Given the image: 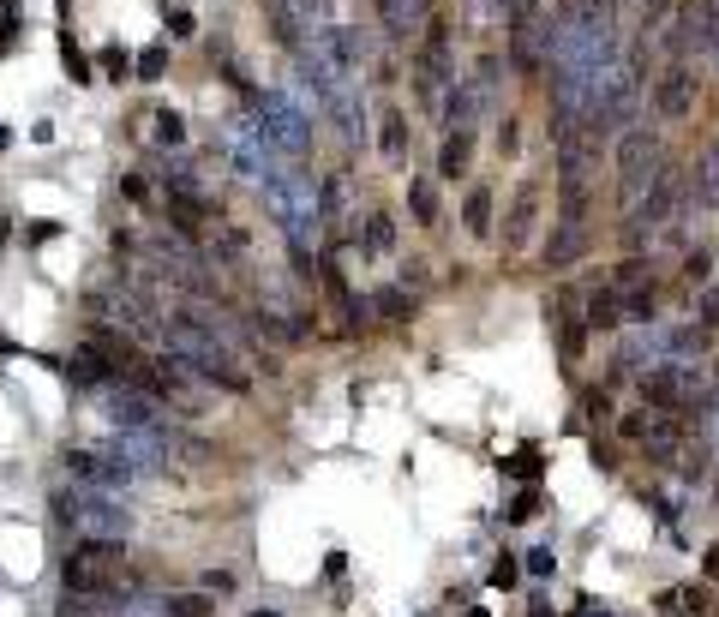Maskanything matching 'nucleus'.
<instances>
[{"mask_svg": "<svg viewBox=\"0 0 719 617\" xmlns=\"http://www.w3.org/2000/svg\"><path fill=\"white\" fill-rule=\"evenodd\" d=\"M6 138H12V132H6V126H0V150H6Z\"/></svg>", "mask_w": 719, "mask_h": 617, "instance_id": "nucleus-49", "label": "nucleus"}, {"mask_svg": "<svg viewBox=\"0 0 719 617\" xmlns=\"http://www.w3.org/2000/svg\"><path fill=\"white\" fill-rule=\"evenodd\" d=\"M588 252V222H558L546 240V270H570Z\"/></svg>", "mask_w": 719, "mask_h": 617, "instance_id": "nucleus-16", "label": "nucleus"}, {"mask_svg": "<svg viewBox=\"0 0 719 617\" xmlns=\"http://www.w3.org/2000/svg\"><path fill=\"white\" fill-rule=\"evenodd\" d=\"M162 72H168V48H144V54L132 60V78H138V84H156Z\"/></svg>", "mask_w": 719, "mask_h": 617, "instance_id": "nucleus-28", "label": "nucleus"}, {"mask_svg": "<svg viewBox=\"0 0 719 617\" xmlns=\"http://www.w3.org/2000/svg\"><path fill=\"white\" fill-rule=\"evenodd\" d=\"M498 12H504V24H516V18H534V12H546V0H492Z\"/></svg>", "mask_w": 719, "mask_h": 617, "instance_id": "nucleus-36", "label": "nucleus"}, {"mask_svg": "<svg viewBox=\"0 0 719 617\" xmlns=\"http://www.w3.org/2000/svg\"><path fill=\"white\" fill-rule=\"evenodd\" d=\"M684 186H690V204L719 210V144H708V150L696 156V174H690Z\"/></svg>", "mask_w": 719, "mask_h": 617, "instance_id": "nucleus-18", "label": "nucleus"}, {"mask_svg": "<svg viewBox=\"0 0 719 617\" xmlns=\"http://www.w3.org/2000/svg\"><path fill=\"white\" fill-rule=\"evenodd\" d=\"M708 576H719V546L708 552Z\"/></svg>", "mask_w": 719, "mask_h": 617, "instance_id": "nucleus-47", "label": "nucleus"}, {"mask_svg": "<svg viewBox=\"0 0 719 617\" xmlns=\"http://www.w3.org/2000/svg\"><path fill=\"white\" fill-rule=\"evenodd\" d=\"M102 72H108L114 84H126V78H132V54H126V48H102Z\"/></svg>", "mask_w": 719, "mask_h": 617, "instance_id": "nucleus-35", "label": "nucleus"}, {"mask_svg": "<svg viewBox=\"0 0 719 617\" xmlns=\"http://www.w3.org/2000/svg\"><path fill=\"white\" fill-rule=\"evenodd\" d=\"M696 324H702V330H719V288L714 282L696 288Z\"/></svg>", "mask_w": 719, "mask_h": 617, "instance_id": "nucleus-33", "label": "nucleus"}, {"mask_svg": "<svg viewBox=\"0 0 719 617\" xmlns=\"http://www.w3.org/2000/svg\"><path fill=\"white\" fill-rule=\"evenodd\" d=\"M114 372H120V360H114L96 336H90V342H78V348L66 354V378H72V384H84V390H108V384H114Z\"/></svg>", "mask_w": 719, "mask_h": 617, "instance_id": "nucleus-13", "label": "nucleus"}, {"mask_svg": "<svg viewBox=\"0 0 719 617\" xmlns=\"http://www.w3.org/2000/svg\"><path fill=\"white\" fill-rule=\"evenodd\" d=\"M540 516V492L528 486V492H516V504H510V522H534Z\"/></svg>", "mask_w": 719, "mask_h": 617, "instance_id": "nucleus-37", "label": "nucleus"}, {"mask_svg": "<svg viewBox=\"0 0 719 617\" xmlns=\"http://www.w3.org/2000/svg\"><path fill=\"white\" fill-rule=\"evenodd\" d=\"M60 234V222H30V246H42V240H54Z\"/></svg>", "mask_w": 719, "mask_h": 617, "instance_id": "nucleus-46", "label": "nucleus"}, {"mask_svg": "<svg viewBox=\"0 0 719 617\" xmlns=\"http://www.w3.org/2000/svg\"><path fill=\"white\" fill-rule=\"evenodd\" d=\"M246 108H252V120L270 132V144L300 168V156L312 150V114H306L288 90H246Z\"/></svg>", "mask_w": 719, "mask_h": 617, "instance_id": "nucleus-5", "label": "nucleus"}, {"mask_svg": "<svg viewBox=\"0 0 719 617\" xmlns=\"http://www.w3.org/2000/svg\"><path fill=\"white\" fill-rule=\"evenodd\" d=\"M378 144H384V156H390V162H408V120H402L396 108L384 114V138H378Z\"/></svg>", "mask_w": 719, "mask_h": 617, "instance_id": "nucleus-25", "label": "nucleus"}, {"mask_svg": "<svg viewBox=\"0 0 719 617\" xmlns=\"http://www.w3.org/2000/svg\"><path fill=\"white\" fill-rule=\"evenodd\" d=\"M516 144H522V126H516V120H504V132H498V150H504V156H516Z\"/></svg>", "mask_w": 719, "mask_h": 617, "instance_id": "nucleus-42", "label": "nucleus"}, {"mask_svg": "<svg viewBox=\"0 0 719 617\" xmlns=\"http://www.w3.org/2000/svg\"><path fill=\"white\" fill-rule=\"evenodd\" d=\"M522 564H528V576H552V570H558V558H552V546H534V552H528Z\"/></svg>", "mask_w": 719, "mask_h": 617, "instance_id": "nucleus-38", "label": "nucleus"}, {"mask_svg": "<svg viewBox=\"0 0 719 617\" xmlns=\"http://www.w3.org/2000/svg\"><path fill=\"white\" fill-rule=\"evenodd\" d=\"M582 414L600 426V420H612V402H606V396H588V402H582Z\"/></svg>", "mask_w": 719, "mask_h": 617, "instance_id": "nucleus-43", "label": "nucleus"}, {"mask_svg": "<svg viewBox=\"0 0 719 617\" xmlns=\"http://www.w3.org/2000/svg\"><path fill=\"white\" fill-rule=\"evenodd\" d=\"M468 162H474V132H450L438 150V180H462Z\"/></svg>", "mask_w": 719, "mask_h": 617, "instance_id": "nucleus-20", "label": "nucleus"}, {"mask_svg": "<svg viewBox=\"0 0 719 617\" xmlns=\"http://www.w3.org/2000/svg\"><path fill=\"white\" fill-rule=\"evenodd\" d=\"M60 60H66V72H72V84H96V72H90V60H84V48L66 36L60 42Z\"/></svg>", "mask_w": 719, "mask_h": 617, "instance_id": "nucleus-29", "label": "nucleus"}, {"mask_svg": "<svg viewBox=\"0 0 719 617\" xmlns=\"http://www.w3.org/2000/svg\"><path fill=\"white\" fill-rule=\"evenodd\" d=\"M150 138H156L162 150H186V114L156 108V114H150Z\"/></svg>", "mask_w": 719, "mask_h": 617, "instance_id": "nucleus-22", "label": "nucleus"}, {"mask_svg": "<svg viewBox=\"0 0 719 617\" xmlns=\"http://www.w3.org/2000/svg\"><path fill=\"white\" fill-rule=\"evenodd\" d=\"M516 582H522L516 558H498V570H492V588H516Z\"/></svg>", "mask_w": 719, "mask_h": 617, "instance_id": "nucleus-39", "label": "nucleus"}, {"mask_svg": "<svg viewBox=\"0 0 719 617\" xmlns=\"http://www.w3.org/2000/svg\"><path fill=\"white\" fill-rule=\"evenodd\" d=\"M408 204H414V216H420L426 228L438 222V198H432V186H426V180H414V186H408Z\"/></svg>", "mask_w": 719, "mask_h": 617, "instance_id": "nucleus-31", "label": "nucleus"}, {"mask_svg": "<svg viewBox=\"0 0 719 617\" xmlns=\"http://www.w3.org/2000/svg\"><path fill=\"white\" fill-rule=\"evenodd\" d=\"M648 420H654V414H648V408H642V414H624V426H618V432H624V438H636V444H642V432H648Z\"/></svg>", "mask_w": 719, "mask_h": 617, "instance_id": "nucleus-41", "label": "nucleus"}, {"mask_svg": "<svg viewBox=\"0 0 719 617\" xmlns=\"http://www.w3.org/2000/svg\"><path fill=\"white\" fill-rule=\"evenodd\" d=\"M666 132L660 126H648V120H636L630 132H618V198H624V210L666 174Z\"/></svg>", "mask_w": 719, "mask_h": 617, "instance_id": "nucleus-4", "label": "nucleus"}, {"mask_svg": "<svg viewBox=\"0 0 719 617\" xmlns=\"http://www.w3.org/2000/svg\"><path fill=\"white\" fill-rule=\"evenodd\" d=\"M504 48H510V66H516L522 78H540V72H546V60H552V18H546V12L516 18V24H510V36H504Z\"/></svg>", "mask_w": 719, "mask_h": 617, "instance_id": "nucleus-11", "label": "nucleus"}, {"mask_svg": "<svg viewBox=\"0 0 719 617\" xmlns=\"http://www.w3.org/2000/svg\"><path fill=\"white\" fill-rule=\"evenodd\" d=\"M66 474H72V486H84V492H102V498H120V492H132L144 474H132L120 456H108V450H66Z\"/></svg>", "mask_w": 719, "mask_h": 617, "instance_id": "nucleus-9", "label": "nucleus"}, {"mask_svg": "<svg viewBox=\"0 0 719 617\" xmlns=\"http://www.w3.org/2000/svg\"><path fill=\"white\" fill-rule=\"evenodd\" d=\"M204 594H234V576H228V570H210V576H204Z\"/></svg>", "mask_w": 719, "mask_h": 617, "instance_id": "nucleus-44", "label": "nucleus"}, {"mask_svg": "<svg viewBox=\"0 0 719 617\" xmlns=\"http://www.w3.org/2000/svg\"><path fill=\"white\" fill-rule=\"evenodd\" d=\"M666 48H672V60H714L719 54V12L708 0H684L678 12H672V24H666V36H660Z\"/></svg>", "mask_w": 719, "mask_h": 617, "instance_id": "nucleus-7", "label": "nucleus"}, {"mask_svg": "<svg viewBox=\"0 0 719 617\" xmlns=\"http://www.w3.org/2000/svg\"><path fill=\"white\" fill-rule=\"evenodd\" d=\"M54 510H60V522H66L84 546H120V540L132 534L126 504H120V498H102V492H84V486L60 492V498H54Z\"/></svg>", "mask_w": 719, "mask_h": 617, "instance_id": "nucleus-3", "label": "nucleus"}, {"mask_svg": "<svg viewBox=\"0 0 719 617\" xmlns=\"http://www.w3.org/2000/svg\"><path fill=\"white\" fill-rule=\"evenodd\" d=\"M456 84V60H450V24L444 18H432L426 24V42H420V54H414V90H420V102H444V90Z\"/></svg>", "mask_w": 719, "mask_h": 617, "instance_id": "nucleus-8", "label": "nucleus"}, {"mask_svg": "<svg viewBox=\"0 0 719 617\" xmlns=\"http://www.w3.org/2000/svg\"><path fill=\"white\" fill-rule=\"evenodd\" d=\"M168 30H174V36H192V12H186V6H180V12H168Z\"/></svg>", "mask_w": 719, "mask_h": 617, "instance_id": "nucleus-45", "label": "nucleus"}, {"mask_svg": "<svg viewBox=\"0 0 719 617\" xmlns=\"http://www.w3.org/2000/svg\"><path fill=\"white\" fill-rule=\"evenodd\" d=\"M582 342H588V318L564 312V318H558V348H564V360H576V354H582Z\"/></svg>", "mask_w": 719, "mask_h": 617, "instance_id": "nucleus-26", "label": "nucleus"}, {"mask_svg": "<svg viewBox=\"0 0 719 617\" xmlns=\"http://www.w3.org/2000/svg\"><path fill=\"white\" fill-rule=\"evenodd\" d=\"M372 312H378V318H408V294H402V288H378V294H372Z\"/></svg>", "mask_w": 719, "mask_h": 617, "instance_id": "nucleus-32", "label": "nucleus"}, {"mask_svg": "<svg viewBox=\"0 0 719 617\" xmlns=\"http://www.w3.org/2000/svg\"><path fill=\"white\" fill-rule=\"evenodd\" d=\"M120 192H126L132 204H150V186H144V174H126V180H120Z\"/></svg>", "mask_w": 719, "mask_h": 617, "instance_id": "nucleus-40", "label": "nucleus"}, {"mask_svg": "<svg viewBox=\"0 0 719 617\" xmlns=\"http://www.w3.org/2000/svg\"><path fill=\"white\" fill-rule=\"evenodd\" d=\"M678 444H684V420H672V414H654V420H648V432H642V450H648V462H672V456H678Z\"/></svg>", "mask_w": 719, "mask_h": 617, "instance_id": "nucleus-19", "label": "nucleus"}, {"mask_svg": "<svg viewBox=\"0 0 719 617\" xmlns=\"http://www.w3.org/2000/svg\"><path fill=\"white\" fill-rule=\"evenodd\" d=\"M714 66H719V54H714Z\"/></svg>", "mask_w": 719, "mask_h": 617, "instance_id": "nucleus-51", "label": "nucleus"}, {"mask_svg": "<svg viewBox=\"0 0 719 617\" xmlns=\"http://www.w3.org/2000/svg\"><path fill=\"white\" fill-rule=\"evenodd\" d=\"M210 617L216 612V594H204V588H198V594H162V617Z\"/></svg>", "mask_w": 719, "mask_h": 617, "instance_id": "nucleus-24", "label": "nucleus"}, {"mask_svg": "<svg viewBox=\"0 0 719 617\" xmlns=\"http://www.w3.org/2000/svg\"><path fill=\"white\" fill-rule=\"evenodd\" d=\"M582 318H588V330H624V306H618V288H612V282H606V288H594V294H588V312H582Z\"/></svg>", "mask_w": 719, "mask_h": 617, "instance_id": "nucleus-21", "label": "nucleus"}, {"mask_svg": "<svg viewBox=\"0 0 719 617\" xmlns=\"http://www.w3.org/2000/svg\"><path fill=\"white\" fill-rule=\"evenodd\" d=\"M462 222H468V234H492V186H474L462 198Z\"/></svg>", "mask_w": 719, "mask_h": 617, "instance_id": "nucleus-23", "label": "nucleus"}, {"mask_svg": "<svg viewBox=\"0 0 719 617\" xmlns=\"http://www.w3.org/2000/svg\"><path fill=\"white\" fill-rule=\"evenodd\" d=\"M708 270H714V252H708V246H696V252L684 258V276H690V288H708Z\"/></svg>", "mask_w": 719, "mask_h": 617, "instance_id": "nucleus-34", "label": "nucleus"}, {"mask_svg": "<svg viewBox=\"0 0 719 617\" xmlns=\"http://www.w3.org/2000/svg\"><path fill=\"white\" fill-rule=\"evenodd\" d=\"M534 216H540V186L528 180V186L516 192L510 216H504V246H510V252H516V246H528V234H534Z\"/></svg>", "mask_w": 719, "mask_h": 617, "instance_id": "nucleus-15", "label": "nucleus"}, {"mask_svg": "<svg viewBox=\"0 0 719 617\" xmlns=\"http://www.w3.org/2000/svg\"><path fill=\"white\" fill-rule=\"evenodd\" d=\"M606 6H618V0H606Z\"/></svg>", "mask_w": 719, "mask_h": 617, "instance_id": "nucleus-50", "label": "nucleus"}, {"mask_svg": "<svg viewBox=\"0 0 719 617\" xmlns=\"http://www.w3.org/2000/svg\"><path fill=\"white\" fill-rule=\"evenodd\" d=\"M264 210L276 216L282 240H288V258L300 276L318 270V228H324V204H318V180L306 168H282L270 186H264Z\"/></svg>", "mask_w": 719, "mask_h": 617, "instance_id": "nucleus-1", "label": "nucleus"}, {"mask_svg": "<svg viewBox=\"0 0 719 617\" xmlns=\"http://www.w3.org/2000/svg\"><path fill=\"white\" fill-rule=\"evenodd\" d=\"M372 6H378V24H384L396 42L426 36V24L438 18V12H432V0H372Z\"/></svg>", "mask_w": 719, "mask_h": 617, "instance_id": "nucleus-14", "label": "nucleus"}, {"mask_svg": "<svg viewBox=\"0 0 719 617\" xmlns=\"http://www.w3.org/2000/svg\"><path fill=\"white\" fill-rule=\"evenodd\" d=\"M222 156L234 162V174H246V180H258V186H270L282 168H294V162L270 144V132L252 120V108H246V114H234V120L222 126Z\"/></svg>", "mask_w": 719, "mask_h": 617, "instance_id": "nucleus-6", "label": "nucleus"}, {"mask_svg": "<svg viewBox=\"0 0 719 617\" xmlns=\"http://www.w3.org/2000/svg\"><path fill=\"white\" fill-rule=\"evenodd\" d=\"M264 12H270V30H276V42H282L288 54L336 24V18H330V0H264Z\"/></svg>", "mask_w": 719, "mask_h": 617, "instance_id": "nucleus-10", "label": "nucleus"}, {"mask_svg": "<svg viewBox=\"0 0 719 617\" xmlns=\"http://www.w3.org/2000/svg\"><path fill=\"white\" fill-rule=\"evenodd\" d=\"M318 204H324V228H342V222L354 216V174L318 180Z\"/></svg>", "mask_w": 719, "mask_h": 617, "instance_id": "nucleus-17", "label": "nucleus"}, {"mask_svg": "<svg viewBox=\"0 0 719 617\" xmlns=\"http://www.w3.org/2000/svg\"><path fill=\"white\" fill-rule=\"evenodd\" d=\"M360 246H366V252H390V246H396V222H390V216H372Z\"/></svg>", "mask_w": 719, "mask_h": 617, "instance_id": "nucleus-30", "label": "nucleus"}, {"mask_svg": "<svg viewBox=\"0 0 719 617\" xmlns=\"http://www.w3.org/2000/svg\"><path fill=\"white\" fill-rule=\"evenodd\" d=\"M252 617H282V612H270V606H264V612H252Z\"/></svg>", "mask_w": 719, "mask_h": 617, "instance_id": "nucleus-48", "label": "nucleus"}, {"mask_svg": "<svg viewBox=\"0 0 719 617\" xmlns=\"http://www.w3.org/2000/svg\"><path fill=\"white\" fill-rule=\"evenodd\" d=\"M540 468H546V456H540V450H516V456H504V474H510V480H522V486H534V480H540Z\"/></svg>", "mask_w": 719, "mask_h": 617, "instance_id": "nucleus-27", "label": "nucleus"}, {"mask_svg": "<svg viewBox=\"0 0 719 617\" xmlns=\"http://www.w3.org/2000/svg\"><path fill=\"white\" fill-rule=\"evenodd\" d=\"M648 90H654V114H660L666 126H678V120L696 114V66L672 60V66L660 72V84H648Z\"/></svg>", "mask_w": 719, "mask_h": 617, "instance_id": "nucleus-12", "label": "nucleus"}, {"mask_svg": "<svg viewBox=\"0 0 719 617\" xmlns=\"http://www.w3.org/2000/svg\"><path fill=\"white\" fill-rule=\"evenodd\" d=\"M684 210H690V186H684V168L678 162H666V174L624 210V246L642 258L654 240H666V234H678V222H684Z\"/></svg>", "mask_w": 719, "mask_h": 617, "instance_id": "nucleus-2", "label": "nucleus"}]
</instances>
